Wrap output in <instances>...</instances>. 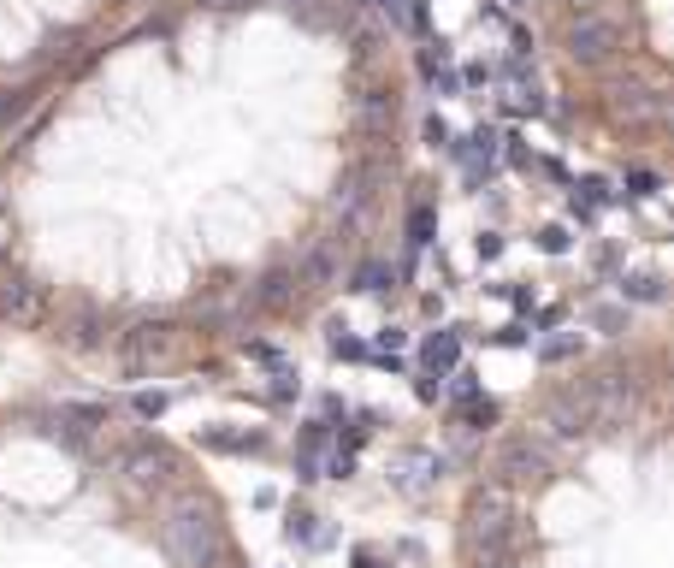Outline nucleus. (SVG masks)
I'll return each instance as SVG.
<instances>
[{"label":"nucleus","mask_w":674,"mask_h":568,"mask_svg":"<svg viewBox=\"0 0 674 568\" xmlns=\"http://www.w3.org/2000/svg\"><path fill=\"white\" fill-rule=\"evenodd\" d=\"M456 368H462V332H456V326L426 332V343H421V379H438V385H444Z\"/></svg>","instance_id":"f257e3e1"},{"label":"nucleus","mask_w":674,"mask_h":568,"mask_svg":"<svg viewBox=\"0 0 674 568\" xmlns=\"http://www.w3.org/2000/svg\"><path fill=\"white\" fill-rule=\"evenodd\" d=\"M609 201H616V190H609L604 178H574V184H568V213H574V219H586V226L609 208Z\"/></svg>","instance_id":"f03ea898"},{"label":"nucleus","mask_w":674,"mask_h":568,"mask_svg":"<svg viewBox=\"0 0 674 568\" xmlns=\"http://www.w3.org/2000/svg\"><path fill=\"white\" fill-rule=\"evenodd\" d=\"M621 290H627L633 302H657V297H662V272H651V267H645V272H627V279H621Z\"/></svg>","instance_id":"7ed1b4c3"},{"label":"nucleus","mask_w":674,"mask_h":568,"mask_svg":"<svg viewBox=\"0 0 674 568\" xmlns=\"http://www.w3.org/2000/svg\"><path fill=\"white\" fill-rule=\"evenodd\" d=\"M492 421H497V403L492 397H467L462 403V426H467V432H485Z\"/></svg>","instance_id":"20e7f679"},{"label":"nucleus","mask_w":674,"mask_h":568,"mask_svg":"<svg viewBox=\"0 0 674 568\" xmlns=\"http://www.w3.org/2000/svg\"><path fill=\"white\" fill-rule=\"evenodd\" d=\"M408 243H414V249H426V243H432V208H414V213H408Z\"/></svg>","instance_id":"39448f33"},{"label":"nucleus","mask_w":674,"mask_h":568,"mask_svg":"<svg viewBox=\"0 0 674 568\" xmlns=\"http://www.w3.org/2000/svg\"><path fill=\"white\" fill-rule=\"evenodd\" d=\"M621 190H627V201H651V196H657V178H651V172H627Z\"/></svg>","instance_id":"423d86ee"},{"label":"nucleus","mask_w":674,"mask_h":568,"mask_svg":"<svg viewBox=\"0 0 674 568\" xmlns=\"http://www.w3.org/2000/svg\"><path fill=\"white\" fill-rule=\"evenodd\" d=\"M314 521H320V515H308V510H290V539L314 545V539H320V527H314Z\"/></svg>","instance_id":"0eeeda50"},{"label":"nucleus","mask_w":674,"mask_h":568,"mask_svg":"<svg viewBox=\"0 0 674 568\" xmlns=\"http://www.w3.org/2000/svg\"><path fill=\"white\" fill-rule=\"evenodd\" d=\"M462 84H467V89H492V84H497V71L485 66V59H467V66H462Z\"/></svg>","instance_id":"6e6552de"},{"label":"nucleus","mask_w":674,"mask_h":568,"mask_svg":"<svg viewBox=\"0 0 674 568\" xmlns=\"http://www.w3.org/2000/svg\"><path fill=\"white\" fill-rule=\"evenodd\" d=\"M574 350H580L574 332H562V338H545V343H538V355H545V361H562V355H574Z\"/></svg>","instance_id":"1a4fd4ad"},{"label":"nucleus","mask_w":674,"mask_h":568,"mask_svg":"<svg viewBox=\"0 0 674 568\" xmlns=\"http://www.w3.org/2000/svg\"><path fill=\"white\" fill-rule=\"evenodd\" d=\"M538 249H545V255H568V231L562 226H538Z\"/></svg>","instance_id":"9d476101"},{"label":"nucleus","mask_w":674,"mask_h":568,"mask_svg":"<svg viewBox=\"0 0 674 568\" xmlns=\"http://www.w3.org/2000/svg\"><path fill=\"white\" fill-rule=\"evenodd\" d=\"M355 290L379 297V290H391V272H385V267H361V284H355Z\"/></svg>","instance_id":"9b49d317"},{"label":"nucleus","mask_w":674,"mask_h":568,"mask_svg":"<svg viewBox=\"0 0 674 568\" xmlns=\"http://www.w3.org/2000/svg\"><path fill=\"white\" fill-rule=\"evenodd\" d=\"M137 414H142V421H160V414H166V391H142Z\"/></svg>","instance_id":"f8f14e48"},{"label":"nucleus","mask_w":674,"mask_h":568,"mask_svg":"<svg viewBox=\"0 0 674 568\" xmlns=\"http://www.w3.org/2000/svg\"><path fill=\"white\" fill-rule=\"evenodd\" d=\"M332 355H337V361H361L367 343H361V338H343V332H337V338H332Z\"/></svg>","instance_id":"ddd939ff"},{"label":"nucleus","mask_w":674,"mask_h":568,"mask_svg":"<svg viewBox=\"0 0 674 568\" xmlns=\"http://www.w3.org/2000/svg\"><path fill=\"white\" fill-rule=\"evenodd\" d=\"M426 142H432V148H449V142H456V130H449V119H432V125H426Z\"/></svg>","instance_id":"4468645a"},{"label":"nucleus","mask_w":674,"mask_h":568,"mask_svg":"<svg viewBox=\"0 0 674 568\" xmlns=\"http://www.w3.org/2000/svg\"><path fill=\"white\" fill-rule=\"evenodd\" d=\"M492 343H497V350H520V343H527V332H520V326H497Z\"/></svg>","instance_id":"2eb2a0df"},{"label":"nucleus","mask_w":674,"mask_h":568,"mask_svg":"<svg viewBox=\"0 0 674 568\" xmlns=\"http://www.w3.org/2000/svg\"><path fill=\"white\" fill-rule=\"evenodd\" d=\"M474 249H479V261H497V255H503V237H497V231H479Z\"/></svg>","instance_id":"dca6fc26"},{"label":"nucleus","mask_w":674,"mask_h":568,"mask_svg":"<svg viewBox=\"0 0 674 568\" xmlns=\"http://www.w3.org/2000/svg\"><path fill=\"white\" fill-rule=\"evenodd\" d=\"M503 297L515 302V308H527V302H533V290H527V284H503Z\"/></svg>","instance_id":"f3484780"},{"label":"nucleus","mask_w":674,"mask_h":568,"mask_svg":"<svg viewBox=\"0 0 674 568\" xmlns=\"http://www.w3.org/2000/svg\"><path fill=\"white\" fill-rule=\"evenodd\" d=\"M355 568H385V563H379L373 551H355Z\"/></svg>","instance_id":"a211bd4d"}]
</instances>
